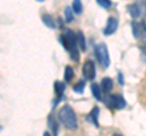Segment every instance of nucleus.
Instances as JSON below:
<instances>
[{
  "label": "nucleus",
  "mask_w": 146,
  "mask_h": 136,
  "mask_svg": "<svg viewBox=\"0 0 146 136\" xmlns=\"http://www.w3.org/2000/svg\"><path fill=\"white\" fill-rule=\"evenodd\" d=\"M60 43L63 49L70 53V58L74 62L79 61L80 52H79V45L77 40V33H74L71 29H65L63 33L60 35Z\"/></svg>",
  "instance_id": "f257e3e1"
},
{
  "label": "nucleus",
  "mask_w": 146,
  "mask_h": 136,
  "mask_svg": "<svg viewBox=\"0 0 146 136\" xmlns=\"http://www.w3.org/2000/svg\"><path fill=\"white\" fill-rule=\"evenodd\" d=\"M58 120L63 124L66 129L74 131L78 129V119H77L76 112L70 105H63L58 111Z\"/></svg>",
  "instance_id": "f03ea898"
},
{
  "label": "nucleus",
  "mask_w": 146,
  "mask_h": 136,
  "mask_svg": "<svg viewBox=\"0 0 146 136\" xmlns=\"http://www.w3.org/2000/svg\"><path fill=\"white\" fill-rule=\"evenodd\" d=\"M94 53L95 57L99 62V65L101 66L104 69H107L111 63V58H110V52L107 49V45L105 43H99L94 46Z\"/></svg>",
  "instance_id": "7ed1b4c3"
},
{
  "label": "nucleus",
  "mask_w": 146,
  "mask_h": 136,
  "mask_svg": "<svg viewBox=\"0 0 146 136\" xmlns=\"http://www.w3.org/2000/svg\"><path fill=\"white\" fill-rule=\"evenodd\" d=\"M127 11L134 20L144 18L146 17V0H139L136 3L129 4L127 6Z\"/></svg>",
  "instance_id": "20e7f679"
},
{
  "label": "nucleus",
  "mask_w": 146,
  "mask_h": 136,
  "mask_svg": "<svg viewBox=\"0 0 146 136\" xmlns=\"http://www.w3.org/2000/svg\"><path fill=\"white\" fill-rule=\"evenodd\" d=\"M102 102L111 110H123V108L127 107L125 98L121 94L107 95V97H105Z\"/></svg>",
  "instance_id": "39448f33"
},
{
  "label": "nucleus",
  "mask_w": 146,
  "mask_h": 136,
  "mask_svg": "<svg viewBox=\"0 0 146 136\" xmlns=\"http://www.w3.org/2000/svg\"><path fill=\"white\" fill-rule=\"evenodd\" d=\"M131 33L135 39H145L146 40V21H133L130 23Z\"/></svg>",
  "instance_id": "423d86ee"
},
{
  "label": "nucleus",
  "mask_w": 146,
  "mask_h": 136,
  "mask_svg": "<svg viewBox=\"0 0 146 136\" xmlns=\"http://www.w3.org/2000/svg\"><path fill=\"white\" fill-rule=\"evenodd\" d=\"M82 73L85 80H93L96 77V68H95V63L91 60H86L83 63V68H82Z\"/></svg>",
  "instance_id": "0eeeda50"
},
{
  "label": "nucleus",
  "mask_w": 146,
  "mask_h": 136,
  "mask_svg": "<svg viewBox=\"0 0 146 136\" xmlns=\"http://www.w3.org/2000/svg\"><path fill=\"white\" fill-rule=\"evenodd\" d=\"M65 90H66V84L63 81L56 80L54 83V91H55V95H56V98H55V101H52V110H55L56 106L62 101Z\"/></svg>",
  "instance_id": "6e6552de"
},
{
  "label": "nucleus",
  "mask_w": 146,
  "mask_h": 136,
  "mask_svg": "<svg viewBox=\"0 0 146 136\" xmlns=\"http://www.w3.org/2000/svg\"><path fill=\"white\" fill-rule=\"evenodd\" d=\"M118 24H119V22H118V18H116L115 16H110L108 17V20H107V23L106 26H105V28H104V34L105 35H112V34H115L117 29H118Z\"/></svg>",
  "instance_id": "1a4fd4ad"
},
{
  "label": "nucleus",
  "mask_w": 146,
  "mask_h": 136,
  "mask_svg": "<svg viewBox=\"0 0 146 136\" xmlns=\"http://www.w3.org/2000/svg\"><path fill=\"white\" fill-rule=\"evenodd\" d=\"M99 117H100V108L98 106H95V107H93V110L88 113V116H86V120H88L89 123H91L93 125H95L96 128H99V125H100Z\"/></svg>",
  "instance_id": "9d476101"
},
{
  "label": "nucleus",
  "mask_w": 146,
  "mask_h": 136,
  "mask_svg": "<svg viewBox=\"0 0 146 136\" xmlns=\"http://www.w3.org/2000/svg\"><path fill=\"white\" fill-rule=\"evenodd\" d=\"M48 126L49 130L52 133V135H58V133H60V124H58L57 119L52 114L48 117Z\"/></svg>",
  "instance_id": "9b49d317"
},
{
  "label": "nucleus",
  "mask_w": 146,
  "mask_h": 136,
  "mask_svg": "<svg viewBox=\"0 0 146 136\" xmlns=\"http://www.w3.org/2000/svg\"><path fill=\"white\" fill-rule=\"evenodd\" d=\"M90 90H91V94H93V96L95 97L96 101H104V96H102V89H101V85H99L96 83H93L90 85Z\"/></svg>",
  "instance_id": "f8f14e48"
},
{
  "label": "nucleus",
  "mask_w": 146,
  "mask_h": 136,
  "mask_svg": "<svg viewBox=\"0 0 146 136\" xmlns=\"http://www.w3.org/2000/svg\"><path fill=\"white\" fill-rule=\"evenodd\" d=\"M42 22L50 29H55L57 27L56 20H55L50 13H44V15H42Z\"/></svg>",
  "instance_id": "ddd939ff"
},
{
  "label": "nucleus",
  "mask_w": 146,
  "mask_h": 136,
  "mask_svg": "<svg viewBox=\"0 0 146 136\" xmlns=\"http://www.w3.org/2000/svg\"><path fill=\"white\" fill-rule=\"evenodd\" d=\"M100 85H101V89H102L104 94L110 95V92H111L112 89H113V80L111 78H108V77H106V78H104L101 80Z\"/></svg>",
  "instance_id": "4468645a"
},
{
  "label": "nucleus",
  "mask_w": 146,
  "mask_h": 136,
  "mask_svg": "<svg viewBox=\"0 0 146 136\" xmlns=\"http://www.w3.org/2000/svg\"><path fill=\"white\" fill-rule=\"evenodd\" d=\"M84 90H85V80H83V79L78 80L74 85H73V91H74L76 94L82 95L84 92Z\"/></svg>",
  "instance_id": "2eb2a0df"
},
{
  "label": "nucleus",
  "mask_w": 146,
  "mask_h": 136,
  "mask_svg": "<svg viewBox=\"0 0 146 136\" xmlns=\"http://www.w3.org/2000/svg\"><path fill=\"white\" fill-rule=\"evenodd\" d=\"M74 78V69L71 66H66L65 68V81L66 83H71Z\"/></svg>",
  "instance_id": "dca6fc26"
},
{
  "label": "nucleus",
  "mask_w": 146,
  "mask_h": 136,
  "mask_svg": "<svg viewBox=\"0 0 146 136\" xmlns=\"http://www.w3.org/2000/svg\"><path fill=\"white\" fill-rule=\"evenodd\" d=\"M77 40H78L79 49L82 50V51H85L86 50V42H85L84 34L82 33V32H77Z\"/></svg>",
  "instance_id": "f3484780"
},
{
  "label": "nucleus",
  "mask_w": 146,
  "mask_h": 136,
  "mask_svg": "<svg viewBox=\"0 0 146 136\" xmlns=\"http://www.w3.org/2000/svg\"><path fill=\"white\" fill-rule=\"evenodd\" d=\"M74 11H73V9H72V6L70 7V6H67L66 9H65V18H66V22L67 23H71V22H73V20H74Z\"/></svg>",
  "instance_id": "a211bd4d"
},
{
  "label": "nucleus",
  "mask_w": 146,
  "mask_h": 136,
  "mask_svg": "<svg viewBox=\"0 0 146 136\" xmlns=\"http://www.w3.org/2000/svg\"><path fill=\"white\" fill-rule=\"evenodd\" d=\"M72 9H73V11H74V13L80 15V13L83 12V5H82L80 0H73L72 1Z\"/></svg>",
  "instance_id": "6ab92c4d"
},
{
  "label": "nucleus",
  "mask_w": 146,
  "mask_h": 136,
  "mask_svg": "<svg viewBox=\"0 0 146 136\" xmlns=\"http://www.w3.org/2000/svg\"><path fill=\"white\" fill-rule=\"evenodd\" d=\"M96 3L100 7L105 9V10H110V7H112V5H113L111 0H96Z\"/></svg>",
  "instance_id": "aec40b11"
},
{
  "label": "nucleus",
  "mask_w": 146,
  "mask_h": 136,
  "mask_svg": "<svg viewBox=\"0 0 146 136\" xmlns=\"http://www.w3.org/2000/svg\"><path fill=\"white\" fill-rule=\"evenodd\" d=\"M117 79H118V84H119L121 86H123V85H124V75H123L122 72H118L117 73Z\"/></svg>",
  "instance_id": "412c9836"
},
{
  "label": "nucleus",
  "mask_w": 146,
  "mask_h": 136,
  "mask_svg": "<svg viewBox=\"0 0 146 136\" xmlns=\"http://www.w3.org/2000/svg\"><path fill=\"white\" fill-rule=\"evenodd\" d=\"M140 50H141V52H143V55H144V57H146V44H144V45H141V46H140Z\"/></svg>",
  "instance_id": "4be33fe9"
},
{
  "label": "nucleus",
  "mask_w": 146,
  "mask_h": 136,
  "mask_svg": "<svg viewBox=\"0 0 146 136\" xmlns=\"http://www.w3.org/2000/svg\"><path fill=\"white\" fill-rule=\"evenodd\" d=\"M57 21H58V24H60V28H61V29L65 28V23H63V22H62V18H61V17H58Z\"/></svg>",
  "instance_id": "5701e85b"
},
{
  "label": "nucleus",
  "mask_w": 146,
  "mask_h": 136,
  "mask_svg": "<svg viewBox=\"0 0 146 136\" xmlns=\"http://www.w3.org/2000/svg\"><path fill=\"white\" fill-rule=\"evenodd\" d=\"M43 135H45V136H49V135H50V133H49V131H45V133H44Z\"/></svg>",
  "instance_id": "b1692460"
},
{
  "label": "nucleus",
  "mask_w": 146,
  "mask_h": 136,
  "mask_svg": "<svg viewBox=\"0 0 146 136\" xmlns=\"http://www.w3.org/2000/svg\"><path fill=\"white\" fill-rule=\"evenodd\" d=\"M38 3H43V1H45V0H36Z\"/></svg>",
  "instance_id": "393cba45"
}]
</instances>
